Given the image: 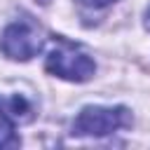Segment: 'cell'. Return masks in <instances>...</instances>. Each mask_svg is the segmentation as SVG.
<instances>
[{
  "label": "cell",
  "mask_w": 150,
  "mask_h": 150,
  "mask_svg": "<svg viewBox=\"0 0 150 150\" xmlns=\"http://www.w3.org/2000/svg\"><path fill=\"white\" fill-rule=\"evenodd\" d=\"M131 122L127 108H101V105H89L84 108L75 122H73V134L75 136H108Z\"/></svg>",
  "instance_id": "2"
},
{
  "label": "cell",
  "mask_w": 150,
  "mask_h": 150,
  "mask_svg": "<svg viewBox=\"0 0 150 150\" xmlns=\"http://www.w3.org/2000/svg\"><path fill=\"white\" fill-rule=\"evenodd\" d=\"M0 115L9 122H28L33 120V108L19 94H0Z\"/></svg>",
  "instance_id": "4"
},
{
  "label": "cell",
  "mask_w": 150,
  "mask_h": 150,
  "mask_svg": "<svg viewBox=\"0 0 150 150\" xmlns=\"http://www.w3.org/2000/svg\"><path fill=\"white\" fill-rule=\"evenodd\" d=\"M45 66L49 73H54L63 80H73V82H84L96 70V66L87 56V52L63 38H52V47L47 52Z\"/></svg>",
  "instance_id": "1"
},
{
  "label": "cell",
  "mask_w": 150,
  "mask_h": 150,
  "mask_svg": "<svg viewBox=\"0 0 150 150\" xmlns=\"http://www.w3.org/2000/svg\"><path fill=\"white\" fill-rule=\"evenodd\" d=\"M82 7H89V9H101V7H105V5H110V2H115V0H77Z\"/></svg>",
  "instance_id": "6"
},
{
  "label": "cell",
  "mask_w": 150,
  "mask_h": 150,
  "mask_svg": "<svg viewBox=\"0 0 150 150\" xmlns=\"http://www.w3.org/2000/svg\"><path fill=\"white\" fill-rule=\"evenodd\" d=\"M40 47H42L40 30L30 21H16V23L7 26L0 38V49L5 52V56L14 59V61L33 59L40 52Z\"/></svg>",
  "instance_id": "3"
},
{
  "label": "cell",
  "mask_w": 150,
  "mask_h": 150,
  "mask_svg": "<svg viewBox=\"0 0 150 150\" xmlns=\"http://www.w3.org/2000/svg\"><path fill=\"white\" fill-rule=\"evenodd\" d=\"M21 141L12 129V122L0 115V148H16Z\"/></svg>",
  "instance_id": "5"
},
{
  "label": "cell",
  "mask_w": 150,
  "mask_h": 150,
  "mask_svg": "<svg viewBox=\"0 0 150 150\" xmlns=\"http://www.w3.org/2000/svg\"><path fill=\"white\" fill-rule=\"evenodd\" d=\"M145 26L150 28V9H148V21H145Z\"/></svg>",
  "instance_id": "7"
}]
</instances>
